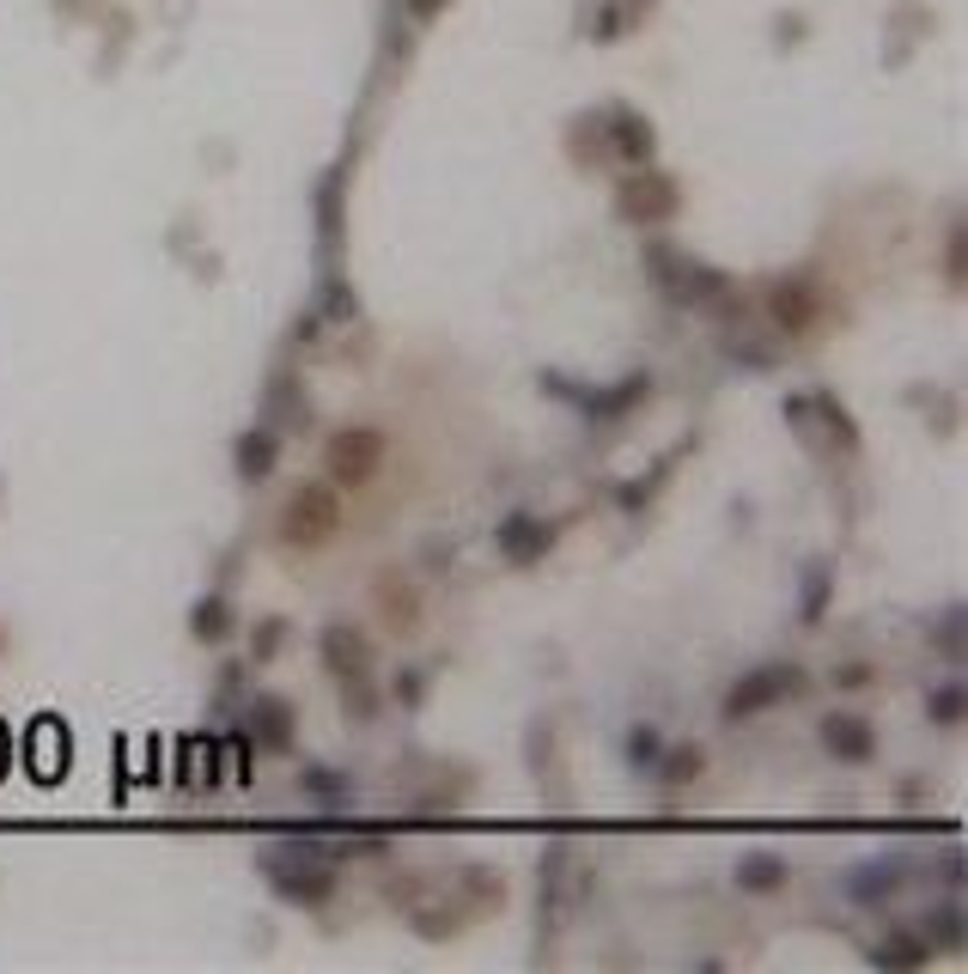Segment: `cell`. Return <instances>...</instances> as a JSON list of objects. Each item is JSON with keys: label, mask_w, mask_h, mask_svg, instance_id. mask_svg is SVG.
<instances>
[{"label": "cell", "mask_w": 968, "mask_h": 974, "mask_svg": "<svg viewBox=\"0 0 968 974\" xmlns=\"http://www.w3.org/2000/svg\"><path fill=\"white\" fill-rule=\"evenodd\" d=\"M268 877L287 901H323L336 889V877L323 865H287V853H268Z\"/></svg>", "instance_id": "cell-1"}, {"label": "cell", "mask_w": 968, "mask_h": 974, "mask_svg": "<svg viewBox=\"0 0 968 974\" xmlns=\"http://www.w3.org/2000/svg\"><path fill=\"white\" fill-rule=\"evenodd\" d=\"M549 524H537V518H512L506 530H499V554H506L512 566H530L542 549H549Z\"/></svg>", "instance_id": "cell-3"}, {"label": "cell", "mask_w": 968, "mask_h": 974, "mask_svg": "<svg viewBox=\"0 0 968 974\" xmlns=\"http://www.w3.org/2000/svg\"><path fill=\"white\" fill-rule=\"evenodd\" d=\"M238 469H244V475H268V469H275V439H268V433H244V445H238Z\"/></svg>", "instance_id": "cell-8"}, {"label": "cell", "mask_w": 968, "mask_h": 974, "mask_svg": "<svg viewBox=\"0 0 968 974\" xmlns=\"http://www.w3.org/2000/svg\"><path fill=\"white\" fill-rule=\"evenodd\" d=\"M628 755H646V762H652V755H658V738H652V731H634Z\"/></svg>", "instance_id": "cell-9"}, {"label": "cell", "mask_w": 968, "mask_h": 974, "mask_svg": "<svg viewBox=\"0 0 968 974\" xmlns=\"http://www.w3.org/2000/svg\"><path fill=\"white\" fill-rule=\"evenodd\" d=\"M792 688H799V671H792V664H773V671H756V676H749V688H737V695L725 700V719H744V712L768 707V700L792 695Z\"/></svg>", "instance_id": "cell-2"}, {"label": "cell", "mask_w": 968, "mask_h": 974, "mask_svg": "<svg viewBox=\"0 0 968 974\" xmlns=\"http://www.w3.org/2000/svg\"><path fill=\"white\" fill-rule=\"evenodd\" d=\"M956 707H963V695H956V688H944V695H938V719H956Z\"/></svg>", "instance_id": "cell-10"}, {"label": "cell", "mask_w": 968, "mask_h": 974, "mask_svg": "<svg viewBox=\"0 0 968 974\" xmlns=\"http://www.w3.org/2000/svg\"><path fill=\"white\" fill-rule=\"evenodd\" d=\"M323 652H329V664H336V671L348 676V683H360V671H366V645L348 640V628H329Z\"/></svg>", "instance_id": "cell-5"}, {"label": "cell", "mask_w": 968, "mask_h": 974, "mask_svg": "<svg viewBox=\"0 0 968 974\" xmlns=\"http://www.w3.org/2000/svg\"><path fill=\"white\" fill-rule=\"evenodd\" d=\"M823 743L835 755H847V762H871V755H877V738H871V724H865V719H828L823 724Z\"/></svg>", "instance_id": "cell-4"}, {"label": "cell", "mask_w": 968, "mask_h": 974, "mask_svg": "<svg viewBox=\"0 0 968 974\" xmlns=\"http://www.w3.org/2000/svg\"><path fill=\"white\" fill-rule=\"evenodd\" d=\"M737 883H744V889H780V883H785V859H773V853L744 859V865H737Z\"/></svg>", "instance_id": "cell-7"}, {"label": "cell", "mask_w": 968, "mask_h": 974, "mask_svg": "<svg viewBox=\"0 0 968 974\" xmlns=\"http://www.w3.org/2000/svg\"><path fill=\"white\" fill-rule=\"evenodd\" d=\"M354 439H360V445H336V451H329L336 475H348V482H360V475L378 463V439H372V433H354Z\"/></svg>", "instance_id": "cell-6"}]
</instances>
